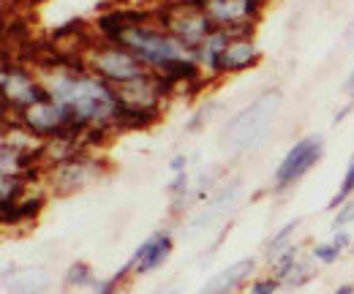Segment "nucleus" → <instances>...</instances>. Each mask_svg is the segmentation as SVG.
<instances>
[{
    "label": "nucleus",
    "instance_id": "b1692460",
    "mask_svg": "<svg viewBox=\"0 0 354 294\" xmlns=\"http://www.w3.org/2000/svg\"><path fill=\"white\" fill-rule=\"evenodd\" d=\"M352 221H354V199H349L346 205H341V208L335 210V215H333V229H335V232H338V229H346Z\"/></svg>",
    "mask_w": 354,
    "mask_h": 294
},
{
    "label": "nucleus",
    "instance_id": "9b49d317",
    "mask_svg": "<svg viewBox=\"0 0 354 294\" xmlns=\"http://www.w3.org/2000/svg\"><path fill=\"white\" fill-rule=\"evenodd\" d=\"M254 270H257V261L254 259H240V261L229 264L221 273L210 275V281L196 294H234L248 278H254Z\"/></svg>",
    "mask_w": 354,
    "mask_h": 294
},
{
    "label": "nucleus",
    "instance_id": "5701e85b",
    "mask_svg": "<svg viewBox=\"0 0 354 294\" xmlns=\"http://www.w3.org/2000/svg\"><path fill=\"white\" fill-rule=\"evenodd\" d=\"M341 253L344 251L330 240V243H319V246H313L310 256H313V261H319V264H333V261L341 259Z\"/></svg>",
    "mask_w": 354,
    "mask_h": 294
},
{
    "label": "nucleus",
    "instance_id": "dca6fc26",
    "mask_svg": "<svg viewBox=\"0 0 354 294\" xmlns=\"http://www.w3.org/2000/svg\"><path fill=\"white\" fill-rule=\"evenodd\" d=\"M30 194V183L22 174H0V208H11Z\"/></svg>",
    "mask_w": 354,
    "mask_h": 294
},
{
    "label": "nucleus",
    "instance_id": "c756f323",
    "mask_svg": "<svg viewBox=\"0 0 354 294\" xmlns=\"http://www.w3.org/2000/svg\"><path fill=\"white\" fill-rule=\"evenodd\" d=\"M354 109V101H349V104H346V107H344V109H338V112H335V118H333V123H335V126H338V123H341V120H346V115H349V112H352Z\"/></svg>",
    "mask_w": 354,
    "mask_h": 294
},
{
    "label": "nucleus",
    "instance_id": "0eeeda50",
    "mask_svg": "<svg viewBox=\"0 0 354 294\" xmlns=\"http://www.w3.org/2000/svg\"><path fill=\"white\" fill-rule=\"evenodd\" d=\"M104 177V164L93 156V153H82L60 167H52L46 172V185H49V194H57V196H68V194H77V191H85L88 185H93L95 180Z\"/></svg>",
    "mask_w": 354,
    "mask_h": 294
},
{
    "label": "nucleus",
    "instance_id": "a878e982",
    "mask_svg": "<svg viewBox=\"0 0 354 294\" xmlns=\"http://www.w3.org/2000/svg\"><path fill=\"white\" fill-rule=\"evenodd\" d=\"M310 278H313V267H310L308 261H303V259H300L297 270L292 273V278H289L286 284H289V286H303V284H306V281H310Z\"/></svg>",
    "mask_w": 354,
    "mask_h": 294
},
{
    "label": "nucleus",
    "instance_id": "473e14b6",
    "mask_svg": "<svg viewBox=\"0 0 354 294\" xmlns=\"http://www.w3.org/2000/svg\"><path fill=\"white\" fill-rule=\"evenodd\" d=\"M346 90L354 95V68H352V74H349V80H346Z\"/></svg>",
    "mask_w": 354,
    "mask_h": 294
},
{
    "label": "nucleus",
    "instance_id": "bb28decb",
    "mask_svg": "<svg viewBox=\"0 0 354 294\" xmlns=\"http://www.w3.org/2000/svg\"><path fill=\"white\" fill-rule=\"evenodd\" d=\"M93 292L95 294H118L120 292V281H118L115 275H112V278H104V281H95Z\"/></svg>",
    "mask_w": 354,
    "mask_h": 294
},
{
    "label": "nucleus",
    "instance_id": "f257e3e1",
    "mask_svg": "<svg viewBox=\"0 0 354 294\" xmlns=\"http://www.w3.org/2000/svg\"><path fill=\"white\" fill-rule=\"evenodd\" d=\"M281 101H283L281 90L270 87L257 101H251L245 109H240L221 131L223 147L229 153H245V150L257 147L275 123V118L281 112Z\"/></svg>",
    "mask_w": 354,
    "mask_h": 294
},
{
    "label": "nucleus",
    "instance_id": "2eb2a0df",
    "mask_svg": "<svg viewBox=\"0 0 354 294\" xmlns=\"http://www.w3.org/2000/svg\"><path fill=\"white\" fill-rule=\"evenodd\" d=\"M3 284L14 294H44L49 289V275L44 270H22L19 275H14V281H3Z\"/></svg>",
    "mask_w": 354,
    "mask_h": 294
},
{
    "label": "nucleus",
    "instance_id": "4468645a",
    "mask_svg": "<svg viewBox=\"0 0 354 294\" xmlns=\"http://www.w3.org/2000/svg\"><path fill=\"white\" fill-rule=\"evenodd\" d=\"M237 196H240V180H234V183L223 185L218 194H213V199H210L207 210L194 218V226H207V223H213L216 218H221L223 212H229L232 208H234Z\"/></svg>",
    "mask_w": 354,
    "mask_h": 294
},
{
    "label": "nucleus",
    "instance_id": "412c9836",
    "mask_svg": "<svg viewBox=\"0 0 354 294\" xmlns=\"http://www.w3.org/2000/svg\"><path fill=\"white\" fill-rule=\"evenodd\" d=\"M354 194V153L352 158H349V167H346V174H344V180H341V188L335 191V196L330 199V205H327V210H338L341 205H346L349 199H352Z\"/></svg>",
    "mask_w": 354,
    "mask_h": 294
},
{
    "label": "nucleus",
    "instance_id": "6ab92c4d",
    "mask_svg": "<svg viewBox=\"0 0 354 294\" xmlns=\"http://www.w3.org/2000/svg\"><path fill=\"white\" fill-rule=\"evenodd\" d=\"M297 229H300V218H295V221L283 223V226H281V229H278V232H275V235L267 240V243H265V253H267V259H270V261H272V259H275V256H278L281 251H286V248H289V243H292V235H295Z\"/></svg>",
    "mask_w": 354,
    "mask_h": 294
},
{
    "label": "nucleus",
    "instance_id": "6e6552de",
    "mask_svg": "<svg viewBox=\"0 0 354 294\" xmlns=\"http://www.w3.org/2000/svg\"><path fill=\"white\" fill-rule=\"evenodd\" d=\"M172 248H175V237H172L169 229L153 232L145 243L136 246L131 259L126 261V267L131 270V275H147V273H153V270L167 264V259L172 256Z\"/></svg>",
    "mask_w": 354,
    "mask_h": 294
},
{
    "label": "nucleus",
    "instance_id": "f704fd0d",
    "mask_svg": "<svg viewBox=\"0 0 354 294\" xmlns=\"http://www.w3.org/2000/svg\"><path fill=\"white\" fill-rule=\"evenodd\" d=\"M265 3H270V0H265Z\"/></svg>",
    "mask_w": 354,
    "mask_h": 294
},
{
    "label": "nucleus",
    "instance_id": "393cba45",
    "mask_svg": "<svg viewBox=\"0 0 354 294\" xmlns=\"http://www.w3.org/2000/svg\"><path fill=\"white\" fill-rule=\"evenodd\" d=\"M278 289H281V281L272 278V275H267V278L254 281L251 289H248V294H278Z\"/></svg>",
    "mask_w": 354,
    "mask_h": 294
},
{
    "label": "nucleus",
    "instance_id": "aec40b11",
    "mask_svg": "<svg viewBox=\"0 0 354 294\" xmlns=\"http://www.w3.org/2000/svg\"><path fill=\"white\" fill-rule=\"evenodd\" d=\"M115 134H118L115 126H90L88 131H85V136H82V147H85L88 153L98 150V147H106Z\"/></svg>",
    "mask_w": 354,
    "mask_h": 294
},
{
    "label": "nucleus",
    "instance_id": "72a5a7b5",
    "mask_svg": "<svg viewBox=\"0 0 354 294\" xmlns=\"http://www.w3.org/2000/svg\"><path fill=\"white\" fill-rule=\"evenodd\" d=\"M158 294H180L177 289H164V292H158Z\"/></svg>",
    "mask_w": 354,
    "mask_h": 294
},
{
    "label": "nucleus",
    "instance_id": "f03ea898",
    "mask_svg": "<svg viewBox=\"0 0 354 294\" xmlns=\"http://www.w3.org/2000/svg\"><path fill=\"white\" fill-rule=\"evenodd\" d=\"M123 46L133 52L150 71H167L180 57H191V52L177 42L172 33H167L161 25H142V28H129L123 33Z\"/></svg>",
    "mask_w": 354,
    "mask_h": 294
},
{
    "label": "nucleus",
    "instance_id": "39448f33",
    "mask_svg": "<svg viewBox=\"0 0 354 294\" xmlns=\"http://www.w3.org/2000/svg\"><path fill=\"white\" fill-rule=\"evenodd\" d=\"M0 84H3V109L14 112V115H19V112H25L36 104L52 101L39 71L30 68V66L14 63V60H3Z\"/></svg>",
    "mask_w": 354,
    "mask_h": 294
},
{
    "label": "nucleus",
    "instance_id": "c85d7f7f",
    "mask_svg": "<svg viewBox=\"0 0 354 294\" xmlns=\"http://www.w3.org/2000/svg\"><path fill=\"white\" fill-rule=\"evenodd\" d=\"M185 167H188V156H183V153H177L175 158L169 161V169H172L175 174H180V172H185Z\"/></svg>",
    "mask_w": 354,
    "mask_h": 294
},
{
    "label": "nucleus",
    "instance_id": "423d86ee",
    "mask_svg": "<svg viewBox=\"0 0 354 294\" xmlns=\"http://www.w3.org/2000/svg\"><path fill=\"white\" fill-rule=\"evenodd\" d=\"M324 156V139L310 134V136H303L297 139L289 153L283 156V161L278 164L275 174H272V191H286L292 188L297 180H303L310 169L316 167Z\"/></svg>",
    "mask_w": 354,
    "mask_h": 294
},
{
    "label": "nucleus",
    "instance_id": "2f4dec72",
    "mask_svg": "<svg viewBox=\"0 0 354 294\" xmlns=\"http://www.w3.org/2000/svg\"><path fill=\"white\" fill-rule=\"evenodd\" d=\"M346 46H354V19L349 22V28H346Z\"/></svg>",
    "mask_w": 354,
    "mask_h": 294
},
{
    "label": "nucleus",
    "instance_id": "ddd939ff",
    "mask_svg": "<svg viewBox=\"0 0 354 294\" xmlns=\"http://www.w3.org/2000/svg\"><path fill=\"white\" fill-rule=\"evenodd\" d=\"M164 118V109H142V107H131L126 101L118 104L115 109V128L118 131H147Z\"/></svg>",
    "mask_w": 354,
    "mask_h": 294
},
{
    "label": "nucleus",
    "instance_id": "4be33fe9",
    "mask_svg": "<svg viewBox=\"0 0 354 294\" xmlns=\"http://www.w3.org/2000/svg\"><path fill=\"white\" fill-rule=\"evenodd\" d=\"M216 109H218V101H207V104H202L191 118H188V123H185V131L188 134H196V131H202L205 123L216 115Z\"/></svg>",
    "mask_w": 354,
    "mask_h": 294
},
{
    "label": "nucleus",
    "instance_id": "7ed1b4c3",
    "mask_svg": "<svg viewBox=\"0 0 354 294\" xmlns=\"http://www.w3.org/2000/svg\"><path fill=\"white\" fill-rule=\"evenodd\" d=\"M85 60H88L90 71L98 74L112 87H123V84L150 74V68L133 52H129L123 44H93L85 52Z\"/></svg>",
    "mask_w": 354,
    "mask_h": 294
},
{
    "label": "nucleus",
    "instance_id": "a211bd4d",
    "mask_svg": "<svg viewBox=\"0 0 354 294\" xmlns=\"http://www.w3.org/2000/svg\"><path fill=\"white\" fill-rule=\"evenodd\" d=\"M63 281H66V286H71V289H93L98 278H95V273H93V267H90L88 261H74V264L66 270Z\"/></svg>",
    "mask_w": 354,
    "mask_h": 294
},
{
    "label": "nucleus",
    "instance_id": "cd10ccee",
    "mask_svg": "<svg viewBox=\"0 0 354 294\" xmlns=\"http://www.w3.org/2000/svg\"><path fill=\"white\" fill-rule=\"evenodd\" d=\"M333 243H335V246H338L341 251H346V248L352 246V235H349L346 229H338V232L333 235Z\"/></svg>",
    "mask_w": 354,
    "mask_h": 294
},
{
    "label": "nucleus",
    "instance_id": "f3484780",
    "mask_svg": "<svg viewBox=\"0 0 354 294\" xmlns=\"http://www.w3.org/2000/svg\"><path fill=\"white\" fill-rule=\"evenodd\" d=\"M297 264H300V248L289 246L286 251H281L272 259V278H278L281 284H286L292 278V273L297 270Z\"/></svg>",
    "mask_w": 354,
    "mask_h": 294
},
{
    "label": "nucleus",
    "instance_id": "1a4fd4ad",
    "mask_svg": "<svg viewBox=\"0 0 354 294\" xmlns=\"http://www.w3.org/2000/svg\"><path fill=\"white\" fill-rule=\"evenodd\" d=\"M265 0H210L207 3V17L216 28H232L243 22H259L265 14Z\"/></svg>",
    "mask_w": 354,
    "mask_h": 294
},
{
    "label": "nucleus",
    "instance_id": "f8f14e48",
    "mask_svg": "<svg viewBox=\"0 0 354 294\" xmlns=\"http://www.w3.org/2000/svg\"><path fill=\"white\" fill-rule=\"evenodd\" d=\"M262 52L254 42H232L221 55V71L223 74H243L254 66H259Z\"/></svg>",
    "mask_w": 354,
    "mask_h": 294
},
{
    "label": "nucleus",
    "instance_id": "20e7f679",
    "mask_svg": "<svg viewBox=\"0 0 354 294\" xmlns=\"http://www.w3.org/2000/svg\"><path fill=\"white\" fill-rule=\"evenodd\" d=\"M156 25H161L167 33H172L191 55L207 42V36L216 30L207 11L191 8L180 0H169L161 8H156Z\"/></svg>",
    "mask_w": 354,
    "mask_h": 294
},
{
    "label": "nucleus",
    "instance_id": "7c9ffc66",
    "mask_svg": "<svg viewBox=\"0 0 354 294\" xmlns=\"http://www.w3.org/2000/svg\"><path fill=\"white\" fill-rule=\"evenodd\" d=\"M333 294H354V284H341Z\"/></svg>",
    "mask_w": 354,
    "mask_h": 294
},
{
    "label": "nucleus",
    "instance_id": "9d476101",
    "mask_svg": "<svg viewBox=\"0 0 354 294\" xmlns=\"http://www.w3.org/2000/svg\"><path fill=\"white\" fill-rule=\"evenodd\" d=\"M46 208V191H30L25 199H19L11 208H0L3 229H25L39 221V215Z\"/></svg>",
    "mask_w": 354,
    "mask_h": 294
}]
</instances>
